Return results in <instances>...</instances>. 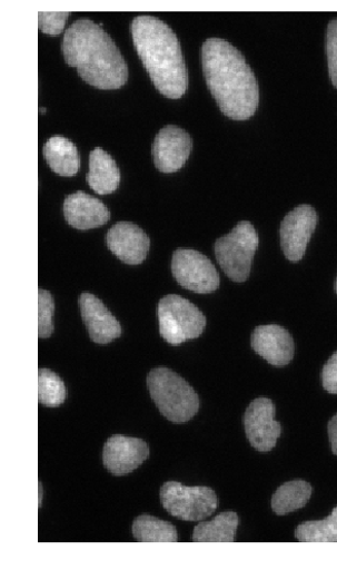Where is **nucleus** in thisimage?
Here are the masks:
<instances>
[{"instance_id": "1", "label": "nucleus", "mask_w": 337, "mask_h": 570, "mask_svg": "<svg viewBox=\"0 0 337 570\" xmlns=\"http://www.w3.org/2000/svg\"><path fill=\"white\" fill-rule=\"evenodd\" d=\"M204 73L220 111L238 121L251 118L259 102L255 75L239 50L221 39L202 47Z\"/></svg>"}, {"instance_id": "2", "label": "nucleus", "mask_w": 337, "mask_h": 570, "mask_svg": "<svg viewBox=\"0 0 337 570\" xmlns=\"http://www.w3.org/2000/svg\"><path fill=\"white\" fill-rule=\"evenodd\" d=\"M89 19L71 23L62 41V55L80 78L101 90L122 88L128 81L127 62L110 36Z\"/></svg>"}, {"instance_id": "3", "label": "nucleus", "mask_w": 337, "mask_h": 570, "mask_svg": "<svg viewBox=\"0 0 337 570\" xmlns=\"http://www.w3.org/2000/svg\"><path fill=\"white\" fill-rule=\"evenodd\" d=\"M131 33L140 57L156 88L167 98L179 99L189 87V73L177 35L162 20L137 17Z\"/></svg>"}, {"instance_id": "4", "label": "nucleus", "mask_w": 337, "mask_h": 570, "mask_svg": "<svg viewBox=\"0 0 337 570\" xmlns=\"http://www.w3.org/2000/svg\"><path fill=\"white\" fill-rule=\"evenodd\" d=\"M147 386L161 414L174 423L190 421L200 410L196 390L167 367L149 372Z\"/></svg>"}, {"instance_id": "5", "label": "nucleus", "mask_w": 337, "mask_h": 570, "mask_svg": "<svg viewBox=\"0 0 337 570\" xmlns=\"http://www.w3.org/2000/svg\"><path fill=\"white\" fill-rule=\"evenodd\" d=\"M158 315L160 334L171 345L200 337L207 326L204 313L178 295L163 297L158 306Z\"/></svg>"}, {"instance_id": "6", "label": "nucleus", "mask_w": 337, "mask_h": 570, "mask_svg": "<svg viewBox=\"0 0 337 570\" xmlns=\"http://www.w3.org/2000/svg\"><path fill=\"white\" fill-rule=\"evenodd\" d=\"M258 243V234L248 222L239 223L230 234L218 238L215 255L224 273L235 282H245L249 277Z\"/></svg>"}, {"instance_id": "7", "label": "nucleus", "mask_w": 337, "mask_h": 570, "mask_svg": "<svg viewBox=\"0 0 337 570\" xmlns=\"http://www.w3.org/2000/svg\"><path fill=\"white\" fill-rule=\"evenodd\" d=\"M160 497L163 509L182 521H204L218 508V497L208 487H186L170 481L162 485Z\"/></svg>"}, {"instance_id": "8", "label": "nucleus", "mask_w": 337, "mask_h": 570, "mask_svg": "<svg viewBox=\"0 0 337 570\" xmlns=\"http://www.w3.org/2000/svg\"><path fill=\"white\" fill-rule=\"evenodd\" d=\"M172 274L184 289L210 294L219 287V275L209 258L191 248H178L172 256Z\"/></svg>"}, {"instance_id": "9", "label": "nucleus", "mask_w": 337, "mask_h": 570, "mask_svg": "<svg viewBox=\"0 0 337 570\" xmlns=\"http://www.w3.org/2000/svg\"><path fill=\"white\" fill-rule=\"evenodd\" d=\"M276 406L269 399H257L244 415L245 432L251 446L259 452H269L281 435V424L276 421Z\"/></svg>"}, {"instance_id": "10", "label": "nucleus", "mask_w": 337, "mask_h": 570, "mask_svg": "<svg viewBox=\"0 0 337 570\" xmlns=\"http://www.w3.org/2000/svg\"><path fill=\"white\" fill-rule=\"evenodd\" d=\"M316 227L317 212L310 205L297 206L287 214L280 227V238L288 261L297 263L304 258Z\"/></svg>"}, {"instance_id": "11", "label": "nucleus", "mask_w": 337, "mask_h": 570, "mask_svg": "<svg viewBox=\"0 0 337 570\" xmlns=\"http://www.w3.org/2000/svg\"><path fill=\"white\" fill-rule=\"evenodd\" d=\"M194 140L189 132L177 126H166L153 142L155 164L162 173H176L189 160Z\"/></svg>"}, {"instance_id": "12", "label": "nucleus", "mask_w": 337, "mask_h": 570, "mask_svg": "<svg viewBox=\"0 0 337 570\" xmlns=\"http://www.w3.org/2000/svg\"><path fill=\"white\" fill-rule=\"evenodd\" d=\"M148 456L149 446L145 441L123 435L108 439L102 451L103 466L116 476L132 473Z\"/></svg>"}, {"instance_id": "13", "label": "nucleus", "mask_w": 337, "mask_h": 570, "mask_svg": "<svg viewBox=\"0 0 337 570\" xmlns=\"http://www.w3.org/2000/svg\"><path fill=\"white\" fill-rule=\"evenodd\" d=\"M106 243L112 254L132 266L145 262L151 246L147 234L131 223H119L112 226L106 236Z\"/></svg>"}, {"instance_id": "14", "label": "nucleus", "mask_w": 337, "mask_h": 570, "mask_svg": "<svg viewBox=\"0 0 337 570\" xmlns=\"http://www.w3.org/2000/svg\"><path fill=\"white\" fill-rule=\"evenodd\" d=\"M63 216L72 228L90 230L105 226L110 219V212L98 198L78 191L66 197Z\"/></svg>"}, {"instance_id": "15", "label": "nucleus", "mask_w": 337, "mask_h": 570, "mask_svg": "<svg viewBox=\"0 0 337 570\" xmlns=\"http://www.w3.org/2000/svg\"><path fill=\"white\" fill-rule=\"evenodd\" d=\"M79 303L82 318L95 343L108 344L122 335L118 318L95 295L85 293Z\"/></svg>"}, {"instance_id": "16", "label": "nucleus", "mask_w": 337, "mask_h": 570, "mask_svg": "<svg viewBox=\"0 0 337 570\" xmlns=\"http://www.w3.org/2000/svg\"><path fill=\"white\" fill-rule=\"evenodd\" d=\"M254 351L274 366H286L294 358L291 335L278 325L257 327L251 335Z\"/></svg>"}, {"instance_id": "17", "label": "nucleus", "mask_w": 337, "mask_h": 570, "mask_svg": "<svg viewBox=\"0 0 337 570\" xmlns=\"http://www.w3.org/2000/svg\"><path fill=\"white\" fill-rule=\"evenodd\" d=\"M87 181L95 193L109 195L120 187V168L106 151L97 148L90 154V170Z\"/></svg>"}, {"instance_id": "18", "label": "nucleus", "mask_w": 337, "mask_h": 570, "mask_svg": "<svg viewBox=\"0 0 337 570\" xmlns=\"http://www.w3.org/2000/svg\"><path fill=\"white\" fill-rule=\"evenodd\" d=\"M51 169L61 176L77 175L80 169V156L77 146L62 136L51 137L43 149Z\"/></svg>"}, {"instance_id": "19", "label": "nucleus", "mask_w": 337, "mask_h": 570, "mask_svg": "<svg viewBox=\"0 0 337 570\" xmlns=\"http://www.w3.org/2000/svg\"><path fill=\"white\" fill-rule=\"evenodd\" d=\"M239 525V517L235 512H224L212 521L201 522L194 530L196 543H234Z\"/></svg>"}, {"instance_id": "20", "label": "nucleus", "mask_w": 337, "mask_h": 570, "mask_svg": "<svg viewBox=\"0 0 337 570\" xmlns=\"http://www.w3.org/2000/svg\"><path fill=\"white\" fill-rule=\"evenodd\" d=\"M313 487L301 480L283 484L272 497V510L278 515H286L304 509L310 501Z\"/></svg>"}, {"instance_id": "21", "label": "nucleus", "mask_w": 337, "mask_h": 570, "mask_svg": "<svg viewBox=\"0 0 337 570\" xmlns=\"http://www.w3.org/2000/svg\"><path fill=\"white\" fill-rule=\"evenodd\" d=\"M133 538L140 543H177V529L170 522L152 515L138 517L132 525Z\"/></svg>"}, {"instance_id": "22", "label": "nucleus", "mask_w": 337, "mask_h": 570, "mask_svg": "<svg viewBox=\"0 0 337 570\" xmlns=\"http://www.w3.org/2000/svg\"><path fill=\"white\" fill-rule=\"evenodd\" d=\"M295 538L303 543H337V507L321 521H308L295 530Z\"/></svg>"}, {"instance_id": "23", "label": "nucleus", "mask_w": 337, "mask_h": 570, "mask_svg": "<svg viewBox=\"0 0 337 570\" xmlns=\"http://www.w3.org/2000/svg\"><path fill=\"white\" fill-rule=\"evenodd\" d=\"M67 399V389L59 375L41 368L39 371V401L47 407H59Z\"/></svg>"}, {"instance_id": "24", "label": "nucleus", "mask_w": 337, "mask_h": 570, "mask_svg": "<svg viewBox=\"0 0 337 570\" xmlns=\"http://www.w3.org/2000/svg\"><path fill=\"white\" fill-rule=\"evenodd\" d=\"M54 302L48 291L39 292V337L49 338L53 333Z\"/></svg>"}, {"instance_id": "25", "label": "nucleus", "mask_w": 337, "mask_h": 570, "mask_svg": "<svg viewBox=\"0 0 337 570\" xmlns=\"http://www.w3.org/2000/svg\"><path fill=\"white\" fill-rule=\"evenodd\" d=\"M326 53L330 80L337 89V19L331 20L327 27Z\"/></svg>"}, {"instance_id": "26", "label": "nucleus", "mask_w": 337, "mask_h": 570, "mask_svg": "<svg viewBox=\"0 0 337 570\" xmlns=\"http://www.w3.org/2000/svg\"><path fill=\"white\" fill-rule=\"evenodd\" d=\"M68 17V12H40V30L51 36L60 35L65 29Z\"/></svg>"}, {"instance_id": "27", "label": "nucleus", "mask_w": 337, "mask_h": 570, "mask_svg": "<svg viewBox=\"0 0 337 570\" xmlns=\"http://www.w3.org/2000/svg\"><path fill=\"white\" fill-rule=\"evenodd\" d=\"M321 377L324 389L329 394L337 395V351L324 366Z\"/></svg>"}, {"instance_id": "28", "label": "nucleus", "mask_w": 337, "mask_h": 570, "mask_svg": "<svg viewBox=\"0 0 337 570\" xmlns=\"http://www.w3.org/2000/svg\"><path fill=\"white\" fill-rule=\"evenodd\" d=\"M331 451L337 455V413L330 419L327 426Z\"/></svg>"}, {"instance_id": "29", "label": "nucleus", "mask_w": 337, "mask_h": 570, "mask_svg": "<svg viewBox=\"0 0 337 570\" xmlns=\"http://www.w3.org/2000/svg\"><path fill=\"white\" fill-rule=\"evenodd\" d=\"M39 485H40V488H39V492H40V494H39V497H40L39 509H41L42 504H43V487H42L41 482L39 483Z\"/></svg>"}, {"instance_id": "30", "label": "nucleus", "mask_w": 337, "mask_h": 570, "mask_svg": "<svg viewBox=\"0 0 337 570\" xmlns=\"http://www.w3.org/2000/svg\"><path fill=\"white\" fill-rule=\"evenodd\" d=\"M335 293L337 295V277H336V282H335Z\"/></svg>"}, {"instance_id": "31", "label": "nucleus", "mask_w": 337, "mask_h": 570, "mask_svg": "<svg viewBox=\"0 0 337 570\" xmlns=\"http://www.w3.org/2000/svg\"><path fill=\"white\" fill-rule=\"evenodd\" d=\"M47 112V109H41V114H46Z\"/></svg>"}]
</instances>
